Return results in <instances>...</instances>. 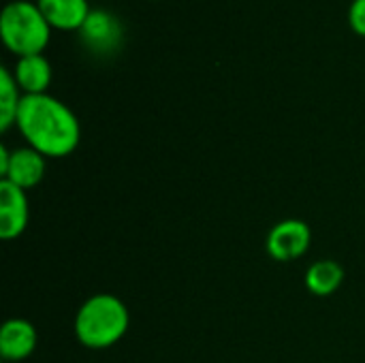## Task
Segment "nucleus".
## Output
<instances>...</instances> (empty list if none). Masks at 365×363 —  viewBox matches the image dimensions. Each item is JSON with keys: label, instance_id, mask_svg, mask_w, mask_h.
I'll return each mask as SVG.
<instances>
[{"label": "nucleus", "instance_id": "obj_4", "mask_svg": "<svg viewBox=\"0 0 365 363\" xmlns=\"http://www.w3.org/2000/svg\"><path fill=\"white\" fill-rule=\"evenodd\" d=\"M77 32L83 45L94 53H113L124 39L122 21L107 9H92Z\"/></svg>", "mask_w": 365, "mask_h": 363}, {"label": "nucleus", "instance_id": "obj_8", "mask_svg": "<svg viewBox=\"0 0 365 363\" xmlns=\"http://www.w3.org/2000/svg\"><path fill=\"white\" fill-rule=\"evenodd\" d=\"M45 173V158L41 152L26 148V150H17L11 154L9 160V169L6 175L2 180H9L11 184L19 186V188H32L41 182Z\"/></svg>", "mask_w": 365, "mask_h": 363}, {"label": "nucleus", "instance_id": "obj_5", "mask_svg": "<svg viewBox=\"0 0 365 363\" xmlns=\"http://www.w3.org/2000/svg\"><path fill=\"white\" fill-rule=\"evenodd\" d=\"M312 233L302 220H284L276 225L267 237V252L278 261L299 259L310 246Z\"/></svg>", "mask_w": 365, "mask_h": 363}, {"label": "nucleus", "instance_id": "obj_9", "mask_svg": "<svg viewBox=\"0 0 365 363\" xmlns=\"http://www.w3.org/2000/svg\"><path fill=\"white\" fill-rule=\"evenodd\" d=\"M36 347V332L28 321L13 319L6 321L0 332V353L4 359L19 362L28 357Z\"/></svg>", "mask_w": 365, "mask_h": 363}, {"label": "nucleus", "instance_id": "obj_13", "mask_svg": "<svg viewBox=\"0 0 365 363\" xmlns=\"http://www.w3.org/2000/svg\"><path fill=\"white\" fill-rule=\"evenodd\" d=\"M349 21L357 34L365 36V0H353L349 11Z\"/></svg>", "mask_w": 365, "mask_h": 363}, {"label": "nucleus", "instance_id": "obj_11", "mask_svg": "<svg viewBox=\"0 0 365 363\" xmlns=\"http://www.w3.org/2000/svg\"><path fill=\"white\" fill-rule=\"evenodd\" d=\"M344 272L336 261H319L308 270L306 285L314 295H331L342 285Z\"/></svg>", "mask_w": 365, "mask_h": 363}, {"label": "nucleus", "instance_id": "obj_2", "mask_svg": "<svg viewBox=\"0 0 365 363\" xmlns=\"http://www.w3.org/2000/svg\"><path fill=\"white\" fill-rule=\"evenodd\" d=\"M0 34L4 45L21 58L43 53L51 36V26L36 2L13 0L0 13Z\"/></svg>", "mask_w": 365, "mask_h": 363}, {"label": "nucleus", "instance_id": "obj_12", "mask_svg": "<svg viewBox=\"0 0 365 363\" xmlns=\"http://www.w3.org/2000/svg\"><path fill=\"white\" fill-rule=\"evenodd\" d=\"M15 75H11L9 68H0V128L6 131L13 122H17V111L21 96L17 92Z\"/></svg>", "mask_w": 365, "mask_h": 363}, {"label": "nucleus", "instance_id": "obj_14", "mask_svg": "<svg viewBox=\"0 0 365 363\" xmlns=\"http://www.w3.org/2000/svg\"><path fill=\"white\" fill-rule=\"evenodd\" d=\"M9 160H11V154L6 152V148H0V173H2V178L6 175V169H9Z\"/></svg>", "mask_w": 365, "mask_h": 363}, {"label": "nucleus", "instance_id": "obj_10", "mask_svg": "<svg viewBox=\"0 0 365 363\" xmlns=\"http://www.w3.org/2000/svg\"><path fill=\"white\" fill-rule=\"evenodd\" d=\"M13 75L26 94H45L47 86L51 83V64L43 53L21 56Z\"/></svg>", "mask_w": 365, "mask_h": 363}, {"label": "nucleus", "instance_id": "obj_7", "mask_svg": "<svg viewBox=\"0 0 365 363\" xmlns=\"http://www.w3.org/2000/svg\"><path fill=\"white\" fill-rule=\"evenodd\" d=\"M36 4L49 26L58 30H79L92 11L88 0H36Z\"/></svg>", "mask_w": 365, "mask_h": 363}, {"label": "nucleus", "instance_id": "obj_1", "mask_svg": "<svg viewBox=\"0 0 365 363\" xmlns=\"http://www.w3.org/2000/svg\"><path fill=\"white\" fill-rule=\"evenodd\" d=\"M15 124L32 150L43 156H66L79 143V122L75 113L47 92L21 96Z\"/></svg>", "mask_w": 365, "mask_h": 363}, {"label": "nucleus", "instance_id": "obj_3", "mask_svg": "<svg viewBox=\"0 0 365 363\" xmlns=\"http://www.w3.org/2000/svg\"><path fill=\"white\" fill-rule=\"evenodd\" d=\"M128 327V310L113 295H94L88 300L75 321V332L81 344L105 349L115 344Z\"/></svg>", "mask_w": 365, "mask_h": 363}, {"label": "nucleus", "instance_id": "obj_6", "mask_svg": "<svg viewBox=\"0 0 365 363\" xmlns=\"http://www.w3.org/2000/svg\"><path fill=\"white\" fill-rule=\"evenodd\" d=\"M28 223V201L24 188L11 184L9 180L0 182V237L13 240L21 235Z\"/></svg>", "mask_w": 365, "mask_h": 363}]
</instances>
